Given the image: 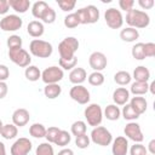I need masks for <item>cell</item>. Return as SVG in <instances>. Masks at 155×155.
Listing matches in <instances>:
<instances>
[{
    "mask_svg": "<svg viewBox=\"0 0 155 155\" xmlns=\"http://www.w3.org/2000/svg\"><path fill=\"white\" fill-rule=\"evenodd\" d=\"M126 23L134 29H142V28H147L150 23V17L145 11L142 10H136L132 8L128 12H126Z\"/></svg>",
    "mask_w": 155,
    "mask_h": 155,
    "instance_id": "obj_1",
    "label": "cell"
},
{
    "mask_svg": "<svg viewBox=\"0 0 155 155\" xmlns=\"http://www.w3.org/2000/svg\"><path fill=\"white\" fill-rule=\"evenodd\" d=\"M79 48V40L74 36H67L64 38L59 45H58V52H59V58L63 59H69L75 57V52Z\"/></svg>",
    "mask_w": 155,
    "mask_h": 155,
    "instance_id": "obj_2",
    "label": "cell"
},
{
    "mask_svg": "<svg viewBox=\"0 0 155 155\" xmlns=\"http://www.w3.org/2000/svg\"><path fill=\"white\" fill-rule=\"evenodd\" d=\"M29 51L35 57L48 58L53 52V47L48 41H45L41 39H34L29 44Z\"/></svg>",
    "mask_w": 155,
    "mask_h": 155,
    "instance_id": "obj_3",
    "label": "cell"
},
{
    "mask_svg": "<svg viewBox=\"0 0 155 155\" xmlns=\"http://www.w3.org/2000/svg\"><path fill=\"white\" fill-rule=\"evenodd\" d=\"M76 16L79 18L80 24H93L99 19V10L94 5H87L76 10Z\"/></svg>",
    "mask_w": 155,
    "mask_h": 155,
    "instance_id": "obj_4",
    "label": "cell"
},
{
    "mask_svg": "<svg viewBox=\"0 0 155 155\" xmlns=\"http://www.w3.org/2000/svg\"><path fill=\"white\" fill-rule=\"evenodd\" d=\"M84 115H85L87 124L93 127L99 126L103 120V110H102L101 105L97 103L88 104L84 110Z\"/></svg>",
    "mask_w": 155,
    "mask_h": 155,
    "instance_id": "obj_5",
    "label": "cell"
},
{
    "mask_svg": "<svg viewBox=\"0 0 155 155\" xmlns=\"http://www.w3.org/2000/svg\"><path fill=\"white\" fill-rule=\"evenodd\" d=\"M90 139L97 145L107 147L113 142V136H111L110 131L107 130L104 126H97V127H93Z\"/></svg>",
    "mask_w": 155,
    "mask_h": 155,
    "instance_id": "obj_6",
    "label": "cell"
},
{
    "mask_svg": "<svg viewBox=\"0 0 155 155\" xmlns=\"http://www.w3.org/2000/svg\"><path fill=\"white\" fill-rule=\"evenodd\" d=\"M8 57L16 65H18L21 68H27L28 65H30V62H31V57H30L29 52L25 51L24 48L8 50Z\"/></svg>",
    "mask_w": 155,
    "mask_h": 155,
    "instance_id": "obj_7",
    "label": "cell"
},
{
    "mask_svg": "<svg viewBox=\"0 0 155 155\" xmlns=\"http://www.w3.org/2000/svg\"><path fill=\"white\" fill-rule=\"evenodd\" d=\"M104 19L109 28L111 29H119L124 24V17L120 10H116L115 7H110L105 10L104 12Z\"/></svg>",
    "mask_w": 155,
    "mask_h": 155,
    "instance_id": "obj_8",
    "label": "cell"
},
{
    "mask_svg": "<svg viewBox=\"0 0 155 155\" xmlns=\"http://www.w3.org/2000/svg\"><path fill=\"white\" fill-rule=\"evenodd\" d=\"M63 76H64L63 70L59 67H56V65L47 67L41 73V80L46 85H48V84H58L63 79Z\"/></svg>",
    "mask_w": 155,
    "mask_h": 155,
    "instance_id": "obj_9",
    "label": "cell"
},
{
    "mask_svg": "<svg viewBox=\"0 0 155 155\" xmlns=\"http://www.w3.org/2000/svg\"><path fill=\"white\" fill-rule=\"evenodd\" d=\"M23 25V19L18 15H6L0 19V29L4 31H16Z\"/></svg>",
    "mask_w": 155,
    "mask_h": 155,
    "instance_id": "obj_10",
    "label": "cell"
},
{
    "mask_svg": "<svg viewBox=\"0 0 155 155\" xmlns=\"http://www.w3.org/2000/svg\"><path fill=\"white\" fill-rule=\"evenodd\" d=\"M69 96L73 101H75L79 104H87L91 98L90 91L82 85H74L69 91Z\"/></svg>",
    "mask_w": 155,
    "mask_h": 155,
    "instance_id": "obj_11",
    "label": "cell"
},
{
    "mask_svg": "<svg viewBox=\"0 0 155 155\" xmlns=\"http://www.w3.org/2000/svg\"><path fill=\"white\" fill-rule=\"evenodd\" d=\"M88 64L90 67L94 70V71H102L103 69L107 68V64H108V59H107V56L103 53V52H99V51H94L90 54L88 57Z\"/></svg>",
    "mask_w": 155,
    "mask_h": 155,
    "instance_id": "obj_12",
    "label": "cell"
},
{
    "mask_svg": "<svg viewBox=\"0 0 155 155\" xmlns=\"http://www.w3.org/2000/svg\"><path fill=\"white\" fill-rule=\"evenodd\" d=\"M31 148H33L31 142L25 137H21L12 144L10 151L11 155H28Z\"/></svg>",
    "mask_w": 155,
    "mask_h": 155,
    "instance_id": "obj_13",
    "label": "cell"
},
{
    "mask_svg": "<svg viewBox=\"0 0 155 155\" xmlns=\"http://www.w3.org/2000/svg\"><path fill=\"white\" fill-rule=\"evenodd\" d=\"M124 133L127 138H130L131 140H133L134 143H140L143 139H144V136L142 133V130H140V126L139 124L134 122V121H130L125 128H124Z\"/></svg>",
    "mask_w": 155,
    "mask_h": 155,
    "instance_id": "obj_14",
    "label": "cell"
},
{
    "mask_svg": "<svg viewBox=\"0 0 155 155\" xmlns=\"http://www.w3.org/2000/svg\"><path fill=\"white\" fill-rule=\"evenodd\" d=\"M30 114L24 108H18L12 114V124L17 127H23L29 122Z\"/></svg>",
    "mask_w": 155,
    "mask_h": 155,
    "instance_id": "obj_15",
    "label": "cell"
},
{
    "mask_svg": "<svg viewBox=\"0 0 155 155\" xmlns=\"http://www.w3.org/2000/svg\"><path fill=\"white\" fill-rule=\"evenodd\" d=\"M128 151V140L124 136H119L113 140L111 153L113 155H127Z\"/></svg>",
    "mask_w": 155,
    "mask_h": 155,
    "instance_id": "obj_16",
    "label": "cell"
},
{
    "mask_svg": "<svg viewBox=\"0 0 155 155\" xmlns=\"http://www.w3.org/2000/svg\"><path fill=\"white\" fill-rule=\"evenodd\" d=\"M87 79V74H86V70L84 68H80V67H75L74 69L70 70L69 73V81L74 85H81L82 82H85Z\"/></svg>",
    "mask_w": 155,
    "mask_h": 155,
    "instance_id": "obj_17",
    "label": "cell"
},
{
    "mask_svg": "<svg viewBox=\"0 0 155 155\" xmlns=\"http://www.w3.org/2000/svg\"><path fill=\"white\" fill-rule=\"evenodd\" d=\"M130 99V91L126 87H117L113 92V101L116 105H125Z\"/></svg>",
    "mask_w": 155,
    "mask_h": 155,
    "instance_id": "obj_18",
    "label": "cell"
},
{
    "mask_svg": "<svg viewBox=\"0 0 155 155\" xmlns=\"http://www.w3.org/2000/svg\"><path fill=\"white\" fill-rule=\"evenodd\" d=\"M128 104L133 108V110H134L138 115H142L143 113H145L147 107H148L147 99H145L144 97H140V96H134V97H132Z\"/></svg>",
    "mask_w": 155,
    "mask_h": 155,
    "instance_id": "obj_19",
    "label": "cell"
},
{
    "mask_svg": "<svg viewBox=\"0 0 155 155\" xmlns=\"http://www.w3.org/2000/svg\"><path fill=\"white\" fill-rule=\"evenodd\" d=\"M27 31H28V34H29L31 38H40V36L44 35L45 27H44L42 22L35 19V21H31V22L28 23Z\"/></svg>",
    "mask_w": 155,
    "mask_h": 155,
    "instance_id": "obj_20",
    "label": "cell"
},
{
    "mask_svg": "<svg viewBox=\"0 0 155 155\" xmlns=\"http://www.w3.org/2000/svg\"><path fill=\"white\" fill-rule=\"evenodd\" d=\"M133 79L134 81L139 82H148L150 80V71L147 67L144 65H138L133 70Z\"/></svg>",
    "mask_w": 155,
    "mask_h": 155,
    "instance_id": "obj_21",
    "label": "cell"
},
{
    "mask_svg": "<svg viewBox=\"0 0 155 155\" xmlns=\"http://www.w3.org/2000/svg\"><path fill=\"white\" fill-rule=\"evenodd\" d=\"M8 5L17 13H25L31 4L29 0H8Z\"/></svg>",
    "mask_w": 155,
    "mask_h": 155,
    "instance_id": "obj_22",
    "label": "cell"
},
{
    "mask_svg": "<svg viewBox=\"0 0 155 155\" xmlns=\"http://www.w3.org/2000/svg\"><path fill=\"white\" fill-rule=\"evenodd\" d=\"M139 38V33L137 29L134 28H131V27H127L125 29H122L120 31V39L122 41H126V42H133L136 41L137 39Z\"/></svg>",
    "mask_w": 155,
    "mask_h": 155,
    "instance_id": "obj_23",
    "label": "cell"
},
{
    "mask_svg": "<svg viewBox=\"0 0 155 155\" xmlns=\"http://www.w3.org/2000/svg\"><path fill=\"white\" fill-rule=\"evenodd\" d=\"M62 93V87L58 84H48L44 87V94L48 99H56Z\"/></svg>",
    "mask_w": 155,
    "mask_h": 155,
    "instance_id": "obj_24",
    "label": "cell"
},
{
    "mask_svg": "<svg viewBox=\"0 0 155 155\" xmlns=\"http://www.w3.org/2000/svg\"><path fill=\"white\" fill-rule=\"evenodd\" d=\"M120 115H121V110L119 109V107H117L116 104H109V105H107L105 109H104V116H105L108 120H110V121H116V120H119Z\"/></svg>",
    "mask_w": 155,
    "mask_h": 155,
    "instance_id": "obj_25",
    "label": "cell"
},
{
    "mask_svg": "<svg viewBox=\"0 0 155 155\" xmlns=\"http://www.w3.org/2000/svg\"><path fill=\"white\" fill-rule=\"evenodd\" d=\"M24 76L27 80L35 82L41 78V71L36 65H28L24 70Z\"/></svg>",
    "mask_w": 155,
    "mask_h": 155,
    "instance_id": "obj_26",
    "label": "cell"
},
{
    "mask_svg": "<svg viewBox=\"0 0 155 155\" xmlns=\"http://www.w3.org/2000/svg\"><path fill=\"white\" fill-rule=\"evenodd\" d=\"M17 133H18V127L15 126L13 124H6V125H4L2 128H1V132H0V134L2 136V138L8 139V140L10 139H13L17 136Z\"/></svg>",
    "mask_w": 155,
    "mask_h": 155,
    "instance_id": "obj_27",
    "label": "cell"
},
{
    "mask_svg": "<svg viewBox=\"0 0 155 155\" xmlns=\"http://www.w3.org/2000/svg\"><path fill=\"white\" fill-rule=\"evenodd\" d=\"M148 91H149V84L148 82H139V81H134L130 88V92L133 93L134 96H143Z\"/></svg>",
    "mask_w": 155,
    "mask_h": 155,
    "instance_id": "obj_28",
    "label": "cell"
},
{
    "mask_svg": "<svg viewBox=\"0 0 155 155\" xmlns=\"http://www.w3.org/2000/svg\"><path fill=\"white\" fill-rule=\"evenodd\" d=\"M131 79H132L131 74H130L128 71H126V70H119V71L115 73V75H114V81H115L117 85H120V86H126V85H128V84L131 82Z\"/></svg>",
    "mask_w": 155,
    "mask_h": 155,
    "instance_id": "obj_29",
    "label": "cell"
},
{
    "mask_svg": "<svg viewBox=\"0 0 155 155\" xmlns=\"http://www.w3.org/2000/svg\"><path fill=\"white\" fill-rule=\"evenodd\" d=\"M29 134L34 138H44L46 136V127L42 124L35 122L29 127Z\"/></svg>",
    "mask_w": 155,
    "mask_h": 155,
    "instance_id": "obj_30",
    "label": "cell"
},
{
    "mask_svg": "<svg viewBox=\"0 0 155 155\" xmlns=\"http://www.w3.org/2000/svg\"><path fill=\"white\" fill-rule=\"evenodd\" d=\"M47 7H48V4H47L46 1H42V0L36 1V2H34L33 6H31V15H33L35 18L40 19L41 16H42V13H44V11H45Z\"/></svg>",
    "mask_w": 155,
    "mask_h": 155,
    "instance_id": "obj_31",
    "label": "cell"
},
{
    "mask_svg": "<svg viewBox=\"0 0 155 155\" xmlns=\"http://www.w3.org/2000/svg\"><path fill=\"white\" fill-rule=\"evenodd\" d=\"M86 130H87L86 122L82 121V120H78V121L73 122V125H71V127H70L71 134L75 136V137L81 136V134H85V133H86Z\"/></svg>",
    "mask_w": 155,
    "mask_h": 155,
    "instance_id": "obj_32",
    "label": "cell"
},
{
    "mask_svg": "<svg viewBox=\"0 0 155 155\" xmlns=\"http://www.w3.org/2000/svg\"><path fill=\"white\" fill-rule=\"evenodd\" d=\"M70 140H71L70 133L68 131H65V130H61L59 133L57 134V138L54 140V144L58 145V147H65V145H68L70 143Z\"/></svg>",
    "mask_w": 155,
    "mask_h": 155,
    "instance_id": "obj_33",
    "label": "cell"
},
{
    "mask_svg": "<svg viewBox=\"0 0 155 155\" xmlns=\"http://www.w3.org/2000/svg\"><path fill=\"white\" fill-rule=\"evenodd\" d=\"M121 115H122V117L125 119V120H128V121H133V120H137L140 115H138L134 110H133V108L128 104V103H126L125 105H124V108H122V110H121Z\"/></svg>",
    "mask_w": 155,
    "mask_h": 155,
    "instance_id": "obj_34",
    "label": "cell"
},
{
    "mask_svg": "<svg viewBox=\"0 0 155 155\" xmlns=\"http://www.w3.org/2000/svg\"><path fill=\"white\" fill-rule=\"evenodd\" d=\"M35 155H54L53 147H52L51 143H48V142L40 143V144L38 145V148H36Z\"/></svg>",
    "mask_w": 155,
    "mask_h": 155,
    "instance_id": "obj_35",
    "label": "cell"
},
{
    "mask_svg": "<svg viewBox=\"0 0 155 155\" xmlns=\"http://www.w3.org/2000/svg\"><path fill=\"white\" fill-rule=\"evenodd\" d=\"M87 80H88V84L92 86H101L104 82V75L102 74V71H93L88 75Z\"/></svg>",
    "mask_w": 155,
    "mask_h": 155,
    "instance_id": "obj_36",
    "label": "cell"
},
{
    "mask_svg": "<svg viewBox=\"0 0 155 155\" xmlns=\"http://www.w3.org/2000/svg\"><path fill=\"white\" fill-rule=\"evenodd\" d=\"M131 53H132V57L134 59H138V61L144 59L145 58V56H144V44L143 42L134 44L132 50H131Z\"/></svg>",
    "mask_w": 155,
    "mask_h": 155,
    "instance_id": "obj_37",
    "label": "cell"
},
{
    "mask_svg": "<svg viewBox=\"0 0 155 155\" xmlns=\"http://www.w3.org/2000/svg\"><path fill=\"white\" fill-rule=\"evenodd\" d=\"M44 23H46V24H52L54 21H56V11L51 7V6H48L45 11H44V13H42V16H41V18H40Z\"/></svg>",
    "mask_w": 155,
    "mask_h": 155,
    "instance_id": "obj_38",
    "label": "cell"
},
{
    "mask_svg": "<svg viewBox=\"0 0 155 155\" xmlns=\"http://www.w3.org/2000/svg\"><path fill=\"white\" fill-rule=\"evenodd\" d=\"M59 63V68L63 70H71L76 67L78 64V58L76 57H73V58H69V59H63V58H59L58 61Z\"/></svg>",
    "mask_w": 155,
    "mask_h": 155,
    "instance_id": "obj_39",
    "label": "cell"
},
{
    "mask_svg": "<svg viewBox=\"0 0 155 155\" xmlns=\"http://www.w3.org/2000/svg\"><path fill=\"white\" fill-rule=\"evenodd\" d=\"M6 44H7L8 50H11V48H22L23 41H22V38L19 35L13 34V35H10L7 38V42Z\"/></svg>",
    "mask_w": 155,
    "mask_h": 155,
    "instance_id": "obj_40",
    "label": "cell"
},
{
    "mask_svg": "<svg viewBox=\"0 0 155 155\" xmlns=\"http://www.w3.org/2000/svg\"><path fill=\"white\" fill-rule=\"evenodd\" d=\"M79 24H80V22H79V18H78L75 12L74 13H69V15H67L64 17V25L67 28H70V29L71 28H76Z\"/></svg>",
    "mask_w": 155,
    "mask_h": 155,
    "instance_id": "obj_41",
    "label": "cell"
},
{
    "mask_svg": "<svg viewBox=\"0 0 155 155\" xmlns=\"http://www.w3.org/2000/svg\"><path fill=\"white\" fill-rule=\"evenodd\" d=\"M90 143H91L90 136H87L86 133L75 137V144H76V147L79 149H86V148H88L90 147Z\"/></svg>",
    "mask_w": 155,
    "mask_h": 155,
    "instance_id": "obj_42",
    "label": "cell"
},
{
    "mask_svg": "<svg viewBox=\"0 0 155 155\" xmlns=\"http://www.w3.org/2000/svg\"><path fill=\"white\" fill-rule=\"evenodd\" d=\"M57 4L59 6V8L64 12H69L71 10H74L76 1L75 0H57Z\"/></svg>",
    "mask_w": 155,
    "mask_h": 155,
    "instance_id": "obj_43",
    "label": "cell"
},
{
    "mask_svg": "<svg viewBox=\"0 0 155 155\" xmlns=\"http://www.w3.org/2000/svg\"><path fill=\"white\" fill-rule=\"evenodd\" d=\"M59 131H61V128H58L56 126H51V127L46 128V136H45L46 140L48 143H54V140H56L57 134L59 133Z\"/></svg>",
    "mask_w": 155,
    "mask_h": 155,
    "instance_id": "obj_44",
    "label": "cell"
},
{
    "mask_svg": "<svg viewBox=\"0 0 155 155\" xmlns=\"http://www.w3.org/2000/svg\"><path fill=\"white\" fill-rule=\"evenodd\" d=\"M131 155H148L147 148L142 143H134L130 149Z\"/></svg>",
    "mask_w": 155,
    "mask_h": 155,
    "instance_id": "obj_45",
    "label": "cell"
},
{
    "mask_svg": "<svg viewBox=\"0 0 155 155\" xmlns=\"http://www.w3.org/2000/svg\"><path fill=\"white\" fill-rule=\"evenodd\" d=\"M144 56H145V58L155 56V44L154 42H145L144 44Z\"/></svg>",
    "mask_w": 155,
    "mask_h": 155,
    "instance_id": "obj_46",
    "label": "cell"
},
{
    "mask_svg": "<svg viewBox=\"0 0 155 155\" xmlns=\"http://www.w3.org/2000/svg\"><path fill=\"white\" fill-rule=\"evenodd\" d=\"M133 5H134V1L133 0H119V6L121 10L128 12L130 10L133 8Z\"/></svg>",
    "mask_w": 155,
    "mask_h": 155,
    "instance_id": "obj_47",
    "label": "cell"
},
{
    "mask_svg": "<svg viewBox=\"0 0 155 155\" xmlns=\"http://www.w3.org/2000/svg\"><path fill=\"white\" fill-rule=\"evenodd\" d=\"M10 76V69L5 64H0V81H6Z\"/></svg>",
    "mask_w": 155,
    "mask_h": 155,
    "instance_id": "obj_48",
    "label": "cell"
},
{
    "mask_svg": "<svg viewBox=\"0 0 155 155\" xmlns=\"http://www.w3.org/2000/svg\"><path fill=\"white\" fill-rule=\"evenodd\" d=\"M154 0H138V5L143 8V10H149L154 6Z\"/></svg>",
    "mask_w": 155,
    "mask_h": 155,
    "instance_id": "obj_49",
    "label": "cell"
},
{
    "mask_svg": "<svg viewBox=\"0 0 155 155\" xmlns=\"http://www.w3.org/2000/svg\"><path fill=\"white\" fill-rule=\"evenodd\" d=\"M10 10L8 0H0V15H6Z\"/></svg>",
    "mask_w": 155,
    "mask_h": 155,
    "instance_id": "obj_50",
    "label": "cell"
},
{
    "mask_svg": "<svg viewBox=\"0 0 155 155\" xmlns=\"http://www.w3.org/2000/svg\"><path fill=\"white\" fill-rule=\"evenodd\" d=\"M8 92V86L5 81H0V99L5 98Z\"/></svg>",
    "mask_w": 155,
    "mask_h": 155,
    "instance_id": "obj_51",
    "label": "cell"
},
{
    "mask_svg": "<svg viewBox=\"0 0 155 155\" xmlns=\"http://www.w3.org/2000/svg\"><path fill=\"white\" fill-rule=\"evenodd\" d=\"M147 150L150 153V155H155V139H151V140L149 142Z\"/></svg>",
    "mask_w": 155,
    "mask_h": 155,
    "instance_id": "obj_52",
    "label": "cell"
},
{
    "mask_svg": "<svg viewBox=\"0 0 155 155\" xmlns=\"http://www.w3.org/2000/svg\"><path fill=\"white\" fill-rule=\"evenodd\" d=\"M57 155H74V151L71 149H69V148H64L61 151H58Z\"/></svg>",
    "mask_w": 155,
    "mask_h": 155,
    "instance_id": "obj_53",
    "label": "cell"
},
{
    "mask_svg": "<svg viewBox=\"0 0 155 155\" xmlns=\"http://www.w3.org/2000/svg\"><path fill=\"white\" fill-rule=\"evenodd\" d=\"M0 155H6V148L2 142H0Z\"/></svg>",
    "mask_w": 155,
    "mask_h": 155,
    "instance_id": "obj_54",
    "label": "cell"
},
{
    "mask_svg": "<svg viewBox=\"0 0 155 155\" xmlns=\"http://www.w3.org/2000/svg\"><path fill=\"white\" fill-rule=\"evenodd\" d=\"M154 86H155V82H151V84L149 85V91H150V93H151V94H154V93H155V91H154Z\"/></svg>",
    "mask_w": 155,
    "mask_h": 155,
    "instance_id": "obj_55",
    "label": "cell"
},
{
    "mask_svg": "<svg viewBox=\"0 0 155 155\" xmlns=\"http://www.w3.org/2000/svg\"><path fill=\"white\" fill-rule=\"evenodd\" d=\"M2 126H4V124H2V121H1V119H0V132H1V128H2Z\"/></svg>",
    "mask_w": 155,
    "mask_h": 155,
    "instance_id": "obj_56",
    "label": "cell"
}]
</instances>
